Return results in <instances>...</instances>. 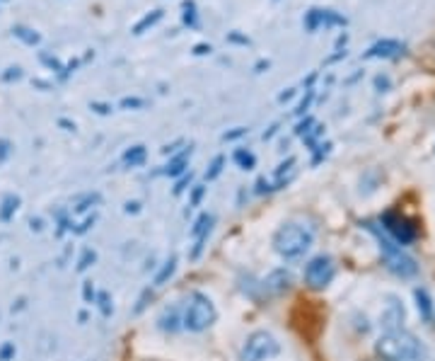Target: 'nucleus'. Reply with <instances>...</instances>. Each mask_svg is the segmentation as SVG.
<instances>
[{
  "mask_svg": "<svg viewBox=\"0 0 435 361\" xmlns=\"http://www.w3.org/2000/svg\"><path fill=\"white\" fill-rule=\"evenodd\" d=\"M264 68H269V61H259V63H256V73H261Z\"/></svg>",
  "mask_w": 435,
  "mask_h": 361,
  "instance_id": "nucleus-32",
  "label": "nucleus"
},
{
  "mask_svg": "<svg viewBox=\"0 0 435 361\" xmlns=\"http://www.w3.org/2000/svg\"><path fill=\"white\" fill-rule=\"evenodd\" d=\"M314 243L312 228H308L305 223H283L276 233H273V250L278 253V257L283 259H300L305 257L310 248Z\"/></svg>",
  "mask_w": 435,
  "mask_h": 361,
  "instance_id": "nucleus-2",
  "label": "nucleus"
},
{
  "mask_svg": "<svg viewBox=\"0 0 435 361\" xmlns=\"http://www.w3.org/2000/svg\"><path fill=\"white\" fill-rule=\"evenodd\" d=\"M177 323H182V315H179V308H172V310H164L162 315H160V327H162V330H177Z\"/></svg>",
  "mask_w": 435,
  "mask_h": 361,
  "instance_id": "nucleus-12",
  "label": "nucleus"
},
{
  "mask_svg": "<svg viewBox=\"0 0 435 361\" xmlns=\"http://www.w3.org/2000/svg\"><path fill=\"white\" fill-rule=\"evenodd\" d=\"M322 27V10L312 8L310 12H305V30L308 32H317Z\"/></svg>",
  "mask_w": 435,
  "mask_h": 361,
  "instance_id": "nucleus-20",
  "label": "nucleus"
},
{
  "mask_svg": "<svg viewBox=\"0 0 435 361\" xmlns=\"http://www.w3.org/2000/svg\"><path fill=\"white\" fill-rule=\"evenodd\" d=\"M189 155H191V148L189 150H182L179 155H174L172 160H169V165H167V175H172V177H177V175H182V172L186 170V165H189Z\"/></svg>",
  "mask_w": 435,
  "mask_h": 361,
  "instance_id": "nucleus-11",
  "label": "nucleus"
},
{
  "mask_svg": "<svg viewBox=\"0 0 435 361\" xmlns=\"http://www.w3.org/2000/svg\"><path fill=\"white\" fill-rule=\"evenodd\" d=\"M293 95H295V93H293V90H288V93H283V95H281V97H278V100H281V102H286V100H290Z\"/></svg>",
  "mask_w": 435,
  "mask_h": 361,
  "instance_id": "nucleus-33",
  "label": "nucleus"
},
{
  "mask_svg": "<svg viewBox=\"0 0 435 361\" xmlns=\"http://www.w3.org/2000/svg\"><path fill=\"white\" fill-rule=\"evenodd\" d=\"M281 354V345L269 330H256L245 340L240 361H269Z\"/></svg>",
  "mask_w": 435,
  "mask_h": 361,
  "instance_id": "nucleus-5",
  "label": "nucleus"
},
{
  "mask_svg": "<svg viewBox=\"0 0 435 361\" xmlns=\"http://www.w3.org/2000/svg\"><path fill=\"white\" fill-rule=\"evenodd\" d=\"M368 228L375 233V235H377L380 253H382L384 267H387L389 272L397 274V277H401V279H409V277H416V274H419V264H416V259L411 257L409 253H404L399 245L392 243L387 235H382V231H380L377 226L368 223Z\"/></svg>",
  "mask_w": 435,
  "mask_h": 361,
  "instance_id": "nucleus-4",
  "label": "nucleus"
},
{
  "mask_svg": "<svg viewBox=\"0 0 435 361\" xmlns=\"http://www.w3.org/2000/svg\"><path fill=\"white\" fill-rule=\"evenodd\" d=\"M182 10H184V25L189 27H199V12H196V3L194 0H184V5H182Z\"/></svg>",
  "mask_w": 435,
  "mask_h": 361,
  "instance_id": "nucleus-18",
  "label": "nucleus"
},
{
  "mask_svg": "<svg viewBox=\"0 0 435 361\" xmlns=\"http://www.w3.org/2000/svg\"><path fill=\"white\" fill-rule=\"evenodd\" d=\"M312 97H314V90H310V88H308V97H305V100H302L300 104H297L295 114H302V112H305V109L310 107V102H312Z\"/></svg>",
  "mask_w": 435,
  "mask_h": 361,
  "instance_id": "nucleus-25",
  "label": "nucleus"
},
{
  "mask_svg": "<svg viewBox=\"0 0 435 361\" xmlns=\"http://www.w3.org/2000/svg\"><path fill=\"white\" fill-rule=\"evenodd\" d=\"M416 301H419V313L423 315L425 320L433 315V301H430L428 291L425 289H416Z\"/></svg>",
  "mask_w": 435,
  "mask_h": 361,
  "instance_id": "nucleus-14",
  "label": "nucleus"
},
{
  "mask_svg": "<svg viewBox=\"0 0 435 361\" xmlns=\"http://www.w3.org/2000/svg\"><path fill=\"white\" fill-rule=\"evenodd\" d=\"M15 36H20L25 44H39V34H34L32 30H27V27H15Z\"/></svg>",
  "mask_w": 435,
  "mask_h": 361,
  "instance_id": "nucleus-22",
  "label": "nucleus"
},
{
  "mask_svg": "<svg viewBox=\"0 0 435 361\" xmlns=\"http://www.w3.org/2000/svg\"><path fill=\"white\" fill-rule=\"evenodd\" d=\"M375 351L384 361H425V345L409 330L382 332L375 342Z\"/></svg>",
  "mask_w": 435,
  "mask_h": 361,
  "instance_id": "nucleus-1",
  "label": "nucleus"
},
{
  "mask_svg": "<svg viewBox=\"0 0 435 361\" xmlns=\"http://www.w3.org/2000/svg\"><path fill=\"white\" fill-rule=\"evenodd\" d=\"M290 284H293V279H290V274H288L286 269H278V272H273L271 277H269V281H266L269 289L278 291V294L290 289Z\"/></svg>",
  "mask_w": 435,
  "mask_h": 361,
  "instance_id": "nucleus-10",
  "label": "nucleus"
},
{
  "mask_svg": "<svg viewBox=\"0 0 435 361\" xmlns=\"http://www.w3.org/2000/svg\"><path fill=\"white\" fill-rule=\"evenodd\" d=\"M162 15H164V10H153V12H150V15H145L143 20H140L138 25L134 27V34H138V36H140L145 30H148V27H155V25H158V22L162 20Z\"/></svg>",
  "mask_w": 435,
  "mask_h": 361,
  "instance_id": "nucleus-13",
  "label": "nucleus"
},
{
  "mask_svg": "<svg viewBox=\"0 0 435 361\" xmlns=\"http://www.w3.org/2000/svg\"><path fill=\"white\" fill-rule=\"evenodd\" d=\"M143 160H145V148H143V145H134V148H131L126 155H123V163H126L128 167L140 165Z\"/></svg>",
  "mask_w": 435,
  "mask_h": 361,
  "instance_id": "nucleus-17",
  "label": "nucleus"
},
{
  "mask_svg": "<svg viewBox=\"0 0 435 361\" xmlns=\"http://www.w3.org/2000/svg\"><path fill=\"white\" fill-rule=\"evenodd\" d=\"M227 42L242 44V47H247V44H249V36H242L240 32H230V34H227Z\"/></svg>",
  "mask_w": 435,
  "mask_h": 361,
  "instance_id": "nucleus-24",
  "label": "nucleus"
},
{
  "mask_svg": "<svg viewBox=\"0 0 435 361\" xmlns=\"http://www.w3.org/2000/svg\"><path fill=\"white\" fill-rule=\"evenodd\" d=\"M210 51H213V47H210V44H196V47H194L196 56H206V54H210Z\"/></svg>",
  "mask_w": 435,
  "mask_h": 361,
  "instance_id": "nucleus-27",
  "label": "nucleus"
},
{
  "mask_svg": "<svg viewBox=\"0 0 435 361\" xmlns=\"http://www.w3.org/2000/svg\"><path fill=\"white\" fill-rule=\"evenodd\" d=\"M404 318H406L404 303L397 296H387L382 303V310H380V327L384 332L401 330L404 327Z\"/></svg>",
  "mask_w": 435,
  "mask_h": 361,
  "instance_id": "nucleus-8",
  "label": "nucleus"
},
{
  "mask_svg": "<svg viewBox=\"0 0 435 361\" xmlns=\"http://www.w3.org/2000/svg\"><path fill=\"white\" fill-rule=\"evenodd\" d=\"M380 228H382V231L387 233L389 240H392V243H397L399 248L411 245L416 237H419V228H416V223L411 221V218L397 213V211L382 213V218H380Z\"/></svg>",
  "mask_w": 435,
  "mask_h": 361,
  "instance_id": "nucleus-6",
  "label": "nucleus"
},
{
  "mask_svg": "<svg viewBox=\"0 0 435 361\" xmlns=\"http://www.w3.org/2000/svg\"><path fill=\"white\" fill-rule=\"evenodd\" d=\"M341 58H346V49H336V54H332V56L327 58V63H336L341 61Z\"/></svg>",
  "mask_w": 435,
  "mask_h": 361,
  "instance_id": "nucleus-29",
  "label": "nucleus"
},
{
  "mask_svg": "<svg viewBox=\"0 0 435 361\" xmlns=\"http://www.w3.org/2000/svg\"><path fill=\"white\" fill-rule=\"evenodd\" d=\"M218 320V310L215 303L201 291H194L186 299V305L182 310V327L189 332H203Z\"/></svg>",
  "mask_w": 435,
  "mask_h": 361,
  "instance_id": "nucleus-3",
  "label": "nucleus"
},
{
  "mask_svg": "<svg viewBox=\"0 0 435 361\" xmlns=\"http://www.w3.org/2000/svg\"><path fill=\"white\" fill-rule=\"evenodd\" d=\"M245 134H247V129H242V126H240V129H235V131H230V134L223 136V141H235V139H240V136H245Z\"/></svg>",
  "mask_w": 435,
  "mask_h": 361,
  "instance_id": "nucleus-28",
  "label": "nucleus"
},
{
  "mask_svg": "<svg viewBox=\"0 0 435 361\" xmlns=\"http://www.w3.org/2000/svg\"><path fill=\"white\" fill-rule=\"evenodd\" d=\"M201 196H203V187H196V189H194V196H191V204H194V207L201 202Z\"/></svg>",
  "mask_w": 435,
  "mask_h": 361,
  "instance_id": "nucleus-31",
  "label": "nucleus"
},
{
  "mask_svg": "<svg viewBox=\"0 0 435 361\" xmlns=\"http://www.w3.org/2000/svg\"><path fill=\"white\" fill-rule=\"evenodd\" d=\"M223 165H225V158H223V155H215L213 163H210V170L206 172V180H215V177L223 172Z\"/></svg>",
  "mask_w": 435,
  "mask_h": 361,
  "instance_id": "nucleus-21",
  "label": "nucleus"
},
{
  "mask_svg": "<svg viewBox=\"0 0 435 361\" xmlns=\"http://www.w3.org/2000/svg\"><path fill=\"white\" fill-rule=\"evenodd\" d=\"M348 20L334 10H322V27H346Z\"/></svg>",
  "mask_w": 435,
  "mask_h": 361,
  "instance_id": "nucleus-19",
  "label": "nucleus"
},
{
  "mask_svg": "<svg viewBox=\"0 0 435 361\" xmlns=\"http://www.w3.org/2000/svg\"><path fill=\"white\" fill-rule=\"evenodd\" d=\"M334 277H336V264H334V259L329 257V255H317V257L310 259L308 267H305V281H308V286L314 291L327 289L334 281Z\"/></svg>",
  "mask_w": 435,
  "mask_h": 361,
  "instance_id": "nucleus-7",
  "label": "nucleus"
},
{
  "mask_svg": "<svg viewBox=\"0 0 435 361\" xmlns=\"http://www.w3.org/2000/svg\"><path fill=\"white\" fill-rule=\"evenodd\" d=\"M90 107H92L95 112H99V114H109V112H112V107H109V104H102V102H92Z\"/></svg>",
  "mask_w": 435,
  "mask_h": 361,
  "instance_id": "nucleus-30",
  "label": "nucleus"
},
{
  "mask_svg": "<svg viewBox=\"0 0 435 361\" xmlns=\"http://www.w3.org/2000/svg\"><path fill=\"white\" fill-rule=\"evenodd\" d=\"M375 88H377L380 93L389 90V78H387V75H377V78H375Z\"/></svg>",
  "mask_w": 435,
  "mask_h": 361,
  "instance_id": "nucleus-26",
  "label": "nucleus"
},
{
  "mask_svg": "<svg viewBox=\"0 0 435 361\" xmlns=\"http://www.w3.org/2000/svg\"><path fill=\"white\" fill-rule=\"evenodd\" d=\"M401 54H404V44L401 42H397V39H380L363 54V58H397Z\"/></svg>",
  "mask_w": 435,
  "mask_h": 361,
  "instance_id": "nucleus-9",
  "label": "nucleus"
},
{
  "mask_svg": "<svg viewBox=\"0 0 435 361\" xmlns=\"http://www.w3.org/2000/svg\"><path fill=\"white\" fill-rule=\"evenodd\" d=\"M121 107H123V109H138V107H145V100L126 97V100H121Z\"/></svg>",
  "mask_w": 435,
  "mask_h": 361,
  "instance_id": "nucleus-23",
  "label": "nucleus"
},
{
  "mask_svg": "<svg viewBox=\"0 0 435 361\" xmlns=\"http://www.w3.org/2000/svg\"><path fill=\"white\" fill-rule=\"evenodd\" d=\"M174 269H177V257H174V255H172V257H169L167 262L162 264V269H160V272H158V277H155L153 284H155V286H162L164 281H167V279L174 274Z\"/></svg>",
  "mask_w": 435,
  "mask_h": 361,
  "instance_id": "nucleus-15",
  "label": "nucleus"
},
{
  "mask_svg": "<svg viewBox=\"0 0 435 361\" xmlns=\"http://www.w3.org/2000/svg\"><path fill=\"white\" fill-rule=\"evenodd\" d=\"M235 163L242 167V170H251V167L256 165V158H254V153H249V150H245V148H237L235 150Z\"/></svg>",
  "mask_w": 435,
  "mask_h": 361,
  "instance_id": "nucleus-16",
  "label": "nucleus"
}]
</instances>
